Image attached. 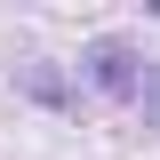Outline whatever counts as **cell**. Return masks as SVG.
Listing matches in <instances>:
<instances>
[{"label": "cell", "mask_w": 160, "mask_h": 160, "mask_svg": "<svg viewBox=\"0 0 160 160\" xmlns=\"http://www.w3.org/2000/svg\"><path fill=\"white\" fill-rule=\"evenodd\" d=\"M88 80H96V88H112V96H136V88H144V80H136V56H128L120 40L88 48Z\"/></svg>", "instance_id": "cell-1"}]
</instances>
